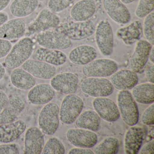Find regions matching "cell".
Listing matches in <instances>:
<instances>
[{"label": "cell", "instance_id": "1", "mask_svg": "<svg viewBox=\"0 0 154 154\" xmlns=\"http://www.w3.org/2000/svg\"><path fill=\"white\" fill-rule=\"evenodd\" d=\"M34 43L28 37L20 38L13 46L5 59V64L9 69L21 66L29 59L34 51Z\"/></svg>", "mask_w": 154, "mask_h": 154}, {"label": "cell", "instance_id": "2", "mask_svg": "<svg viewBox=\"0 0 154 154\" xmlns=\"http://www.w3.org/2000/svg\"><path fill=\"white\" fill-rule=\"evenodd\" d=\"M117 103L120 114L128 126H133L138 122L139 112L137 103L128 91H121L118 94Z\"/></svg>", "mask_w": 154, "mask_h": 154}, {"label": "cell", "instance_id": "3", "mask_svg": "<svg viewBox=\"0 0 154 154\" xmlns=\"http://www.w3.org/2000/svg\"><path fill=\"white\" fill-rule=\"evenodd\" d=\"M59 106L55 103H48L40 111L38 124L42 132L48 136L54 135L59 125Z\"/></svg>", "mask_w": 154, "mask_h": 154}, {"label": "cell", "instance_id": "4", "mask_svg": "<svg viewBox=\"0 0 154 154\" xmlns=\"http://www.w3.org/2000/svg\"><path fill=\"white\" fill-rule=\"evenodd\" d=\"M57 31L67 36L70 40L78 41L91 36L95 30V26L90 20L77 22L71 21L59 25Z\"/></svg>", "mask_w": 154, "mask_h": 154}, {"label": "cell", "instance_id": "5", "mask_svg": "<svg viewBox=\"0 0 154 154\" xmlns=\"http://www.w3.org/2000/svg\"><path fill=\"white\" fill-rule=\"evenodd\" d=\"M84 106L83 101L76 94H67L63 100L59 109L61 122L70 125L75 122L81 114Z\"/></svg>", "mask_w": 154, "mask_h": 154}, {"label": "cell", "instance_id": "6", "mask_svg": "<svg viewBox=\"0 0 154 154\" xmlns=\"http://www.w3.org/2000/svg\"><path fill=\"white\" fill-rule=\"evenodd\" d=\"M36 40L41 47L53 50H64L72 45L71 40L57 30L51 29L38 33Z\"/></svg>", "mask_w": 154, "mask_h": 154}, {"label": "cell", "instance_id": "7", "mask_svg": "<svg viewBox=\"0 0 154 154\" xmlns=\"http://www.w3.org/2000/svg\"><path fill=\"white\" fill-rule=\"evenodd\" d=\"M81 88L84 93L96 98L109 96L114 91L110 81L103 77L86 78L81 83Z\"/></svg>", "mask_w": 154, "mask_h": 154}, {"label": "cell", "instance_id": "8", "mask_svg": "<svg viewBox=\"0 0 154 154\" xmlns=\"http://www.w3.org/2000/svg\"><path fill=\"white\" fill-rule=\"evenodd\" d=\"M118 65L115 61L107 58L94 59L84 66L82 72L85 76L92 77H109L118 70Z\"/></svg>", "mask_w": 154, "mask_h": 154}, {"label": "cell", "instance_id": "9", "mask_svg": "<svg viewBox=\"0 0 154 154\" xmlns=\"http://www.w3.org/2000/svg\"><path fill=\"white\" fill-rule=\"evenodd\" d=\"M94 33L96 45L100 52L105 56H110L113 52L114 39L109 22L106 20L100 21Z\"/></svg>", "mask_w": 154, "mask_h": 154}, {"label": "cell", "instance_id": "10", "mask_svg": "<svg viewBox=\"0 0 154 154\" xmlns=\"http://www.w3.org/2000/svg\"><path fill=\"white\" fill-rule=\"evenodd\" d=\"M60 24V18L57 15L48 9L44 8L28 28V34L32 35L51 30L57 27Z\"/></svg>", "mask_w": 154, "mask_h": 154}, {"label": "cell", "instance_id": "11", "mask_svg": "<svg viewBox=\"0 0 154 154\" xmlns=\"http://www.w3.org/2000/svg\"><path fill=\"white\" fill-rule=\"evenodd\" d=\"M78 83V76L72 72H63L56 74L50 81V85L55 91L67 95L76 93Z\"/></svg>", "mask_w": 154, "mask_h": 154}, {"label": "cell", "instance_id": "12", "mask_svg": "<svg viewBox=\"0 0 154 154\" xmlns=\"http://www.w3.org/2000/svg\"><path fill=\"white\" fill-rule=\"evenodd\" d=\"M93 106L99 116L109 122L116 121L120 116L117 104L106 97L95 98L93 102Z\"/></svg>", "mask_w": 154, "mask_h": 154}, {"label": "cell", "instance_id": "13", "mask_svg": "<svg viewBox=\"0 0 154 154\" xmlns=\"http://www.w3.org/2000/svg\"><path fill=\"white\" fill-rule=\"evenodd\" d=\"M66 136L68 141L77 147L91 148L98 141V137L95 132L79 128L69 129Z\"/></svg>", "mask_w": 154, "mask_h": 154}, {"label": "cell", "instance_id": "14", "mask_svg": "<svg viewBox=\"0 0 154 154\" xmlns=\"http://www.w3.org/2000/svg\"><path fill=\"white\" fill-rule=\"evenodd\" d=\"M21 66L34 77L43 80H51L57 72L56 66L36 59H28Z\"/></svg>", "mask_w": 154, "mask_h": 154}, {"label": "cell", "instance_id": "15", "mask_svg": "<svg viewBox=\"0 0 154 154\" xmlns=\"http://www.w3.org/2000/svg\"><path fill=\"white\" fill-rule=\"evenodd\" d=\"M103 5L107 15L117 24H126L130 21V12L120 0H103Z\"/></svg>", "mask_w": 154, "mask_h": 154}, {"label": "cell", "instance_id": "16", "mask_svg": "<svg viewBox=\"0 0 154 154\" xmlns=\"http://www.w3.org/2000/svg\"><path fill=\"white\" fill-rule=\"evenodd\" d=\"M25 107L26 103L21 96L17 94L11 96L0 113V124L16 121Z\"/></svg>", "mask_w": 154, "mask_h": 154}, {"label": "cell", "instance_id": "17", "mask_svg": "<svg viewBox=\"0 0 154 154\" xmlns=\"http://www.w3.org/2000/svg\"><path fill=\"white\" fill-rule=\"evenodd\" d=\"M153 46L146 40H139L137 42L134 53L130 60L131 70L138 73L143 69L147 63Z\"/></svg>", "mask_w": 154, "mask_h": 154}, {"label": "cell", "instance_id": "18", "mask_svg": "<svg viewBox=\"0 0 154 154\" xmlns=\"http://www.w3.org/2000/svg\"><path fill=\"white\" fill-rule=\"evenodd\" d=\"M44 145V133L40 129L36 127L28 129L25 136L24 154H41Z\"/></svg>", "mask_w": 154, "mask_h": 154}, {"label": "cell", "instance_id": "19", "mask_svg": "<svg viewBox=\"0 0 154 154\" xmlns=\"http://www.w3.org/2000/svg\"><path fill=\"white\" fill-rule=\"evenodd\" d=\"M26 24L22 18L8 20L0 26V38L13 40L22 38L26 34Z\"/></svg>", "mask_w": 154, "mask_h": 154}, {"label": "cell", "instance_id": "20", "mask_svg": "<svg viewBox=\"0 0 154 154\" xmlns=\"http://www.w3.org/2000/svg\"><path fill=\"white\" fill-rule=\"evenodd\" d=\"M55 96V91L49 84L43 83L35 85L29 90L27 95L29 101L34 105L46 104Z\"/></svg>", "mask_w": 154, "mask_h": 154}, {"label": "cell", "instance_id": "21", "mask_svg": "<svg viewBox=\"0 0 154 154\" xmlns=\"http://www.w3.org/2000/svg\"><path fill=\"white\" fill-rule=\"evenodd\" d=\"M110 82L114 88L119 91H128L138 82V77L135 72L124 69L117 71L111 75Z\"/></svg>", "mask_w": 154, "mask_h": 154}, {"label": "cell", "instance_id": "22", "mask_svg": "<svg viewBox=\"0 0 154 154\" xmlns=\"http://www.w3.org/2000/svg\"><path fill=\"white\" fill-rule=\"evenodd\" d=\"M26 128V122L21 120L0 124V143L13 142L25 132Z\"/></svg>", "mask_w": 154, "mask_h": 154}, {"label": "cell", "instance_id": "23", "mask_svg": "<svg viewBox=\"0 0 154 154\" xmlns=\"http://www.w3.org/2000/svg\"><path fill=\"white\" fill-rule=\"evenodd\" d=\"M96 10L94 0H80L71 9L70 16L77 22L87 21L94 15Z\"/></svg>", "mask_w": 154, "mask_h": 154}, {"label": "cell", "instance_id": "24", "mask_svg": "<svg viewBox=\"0 0 154 154\" xmlns=\"http://www.w3.org/2000/svg\"><path fill=\"white\" fill-rule=\"evenodd\" d=\"M144 132L142 128L131 126L127 131L124 138V149L127 154L138 153L142 142Z\"/></svg>", "mask_w": 154, "mask_h": 154}, {"label": "cell", "instance_id": "25", "mask_svg": "<svg viewBox=\"0 0 154 154\" xmlns=\"http://www.w3.org/2000/svg\"><path fill=\"white\" fill-rule=\"evenodd\" d=\"M97 51L94 47L82 45L73 49L69 53L70 62L77 65L84 66L95 59Z\"/></svg>", "mask_w": 154, "mask_h": 154}, {"label": "cell", "instance_id": "26", "mask_svg": "<svg viewBox=\"0 0 154 154\" xmlns=\"http://www.w3.org/2000/svg\"><path fill=\"white\" fill-rule=\"evenodd\" d=\"M143 33L141 22L136 20L117 30L116 35L127 45H131L140 39Z\"/></svg>", "mask_w": 154, "mask_h": 154}, {"label": "cell", "instance_id": "27", "mask_svg": "<svg viewBox=\"0 0 154 154\" xmlns=\"http://www.w3.org/2000/svg\"><path fill=\"white\" fill-rule=\"evenodd\" d=\"M34 58L36 60L48 63L54 66H60L65 63L67 57L61 50L40 47L35 52Z\"/></svg>", "mask_w": 154, "mask_h": 154}, {"label": "cell", "instance_id": "28", "mask_svg": "<svg viewBox=\"0 0 154 154\" xmlns=\"http://www.w3.org/2000/svg\"><path fill=\"white\" fill-rule=\"evenodd\" d=\"M39 0H14L10 6V11L16 18L26 17L35 11Z\"/></svg>", "mask_w": 154, "mask_h": 154}, {"label": "cell", "instance_id": "29", "mask_svg": "<svg viewBox=\"0 0 154 154\" xmlns=\"http://www.w3.org/2000/svg\"><path fill=\"white\" fill-rule=\"evenodd\" d=\"M12 84L16 88L24 91H29L36 84L35 77L23 68L13 69L10 75Z\"/></svg>", "mask_w": 154, "mask_h": 154}, {"label": "cell", "instance_id": "30", "mask_svg": "<svg viewBox=\"0 0 154 154\" xmlns=\"http://www.w3.org/2000/svg\"><path fill=\"white\" fill-rule=\"evenodd\" d=\"M75 125L79 128L96 132L100 125V117L95 111L87 110L81 113L75 120Z\"/></svg>", "mask_w": 154, "mask_h": 154}, {"label": "cell", "instance_id": "31", "mask_svg": "<svg viewBox=\"0 0 154 154\" xmlns=\"http://www.w3.org/2000/svg\"><path fill=\"white\" fill-rule=\"evenodd\" d=\"M154 84H140L133 88L131 94L135 100L139 103L152 104L154 101Z\"/></svg>", "mask_w": 154, "mask_h": 154}, {"label": "cell", "instance_id": "32", "mask_svg": "<svg viewBox=\"0 0 154 154\" xmlns=\"http://www.w3.org/2000/svg\"><path fill=\"white\" fill-rule=\"evenodd\" d=\"M119 147V141L114 137H110L105 138L94 148V154H116Z\"/></svg>", "mask_w": 154, "mask_h": 154}, {"label": "cell", "instance_id": "33", "mask_svg": "<svg viewBox=\"0 0 154 154\" xmlns=\"http://www.w3.org/2000/svg\"><path fill=\"white\" fill-rule=\"evenodd\" d=\"M65 153V147L61 140L56 137H52L44 145L41 154H64Z\"/></svg>", "mask_w": 154, "mask_h": 154}, {"label": "cell", "instance_id": "34", "mask_svg": "<svg viewBox=\"0 0 154 154\" xmlns=\"http://www.w3.org/2000/svg\"><path fill=\"white\" fill-rule=\"evenodd\" d=\"M142 26L143 33L147 41L154 44V13L153 11L145 17Z\"/></svg>", "mask_w": 154, "mask_h": 154}, {"label": "cell", "instance_id": "35", "mask_svg": "<svg viewBox=\"0 0 154 154\" xmlns=\"http://www.w3.org/2000/svg\"><path fill=\"white\" fill-rule=\"evenodd\" d=\"M154 0H139L135 15L139 18L146 17L154 10Z\"/></svg>", "mask_w": 154, "mask_h": 154}, {"label": "cell", "instance_id": "36", "mask_svg": "<svg viewBox=\"0 0 154 154\" xmlns=\"http://www.w3.org/2000/svg\"><path fill=\"white\" fill-rule=\"evenodd\" d=\"M75 0H49L48 9L54 13L62 12L69 8Z\"/></svg>", "mask_w": 154, "mask_h": 154}, {"label": "cell", "instance_id": "37", "mask_svg": "<svg viewBox=\"0 0 154 154\" xmlns=\"http://www.w3.org/2000/svg\"><path fill=\"white\" fill-rule=\"evenodd\" d=\"M154 105L152 103L143 112L141 117V121L143 124L147 126L154 124Z\"/></svg>", "mask_w": 154, "mask_h": 154}, {"label": "cell", "instance_id": "38", "mask_svg": "<svg viewBox=\"0 0 154 154\" xmlns=\"http://www.w3.org/2000/svg\"><path fill=\"white\" fill-rule=\"evenodd\" d=\"M20 149L15 143H2L0 145V154H19Z\"/></svg>", "mask_w": 154, "mask_h": 154}, {"label": "cell", "instance_id": "39", "mask_svg": "<svg viewBox=\"0 0 154 154\" xmlns=\"http://www.w3.org/2000/svg\"><path fill=\"white\" fill-rule=\"evenodd\" d=\"M12 46L10 41L0 38V59L6 57L8 55Z\"/></svg>", "mask_w": 154, "mask_h": 154}, {"label": "cell", "instance_id": "40", "mask_svg": "<svg viewBox=\"0 0 154 154\" xmlns=\"http://www.w3.org/2000/svg\"><path fill=\"white\" fill-rule=\"evenodd\" d=\"M154 140L145 144L138 152L140 154H154Z\"/></svg>", "mask_w": 154, "mask_h": 154}, {"label": "cell", "instance_id": "41", "mask_svg": "<svg viewBox=\"0 0 154 154\" xmlns=\"http://www.w3.org/2000/svg\"><path fill=\"white\" fill-rule=\"evenodd\" d=\"M69 154H93L94 152L91 149L86 148H74L68 152Z\"/></svg>", "mask_w": 154, "mask_h": 154}, {"label": "cell", "instance_id": "42", "mask_svg": "<svg viewBox=\"0 0 154 154\" xmlns=\"http://www.w3.org/2000/svg\"><path fill=\"white\" fill-rule=\"evenodd\" d=\"M7 94L2 90H0V113L2 112L8 100Z\"/></svg>", "mask_w": 154, "mask_h": 154}, {"label": "cell", "instance_id": "43", "mask_svg": "<svg viewBox=\"0 0 154 154\" xmlns=\"http://www.w3.org/2000/svg\"><path fill=\"white\" fill-rule=\"evenodd\" d=\"M154 66L153 65L149 67L145 72L146 77L150 83L154 84Z\"/></svg>", "mask_w": 154, "mask_h": 154}, {"label": "cell", "instance_id": "44", "mask_svg": "<svg viewBox=\"0 0 154 154\" xmlns=\"http://www.w3.org/2000/svg\"><path fill=\"white\" fill-rule=\"evenodd\" d=\"M8 14L4 11H0V26L9 20Z\"/></svg>", "mask_w": 154, "mask_h": 154}, {"label": "cell", "instance_id": "45", "mask_svg": "<svg viewBox=\"0 0 154 154\" xmlns=\"http://www.w3.org/2000/svg\"><path fill=\"white\" fill-rule=\"evenodd\" d=\"M11 0H0V11H3L10 3Z\"/></svg>", "mask_w": 154, "mask_h": 154}, {"label": "cell", "instance_id": "46", "mask_svg": "<svg viewBox=\"0 0 154 154\" xmlns=\"http://www.w3.org/2000/svg\"><path fill=\"white\" fill-rule=\"evenodd\" d=\"M6 73V69L2 65V64L0 63V80H2L4 77Z\"/></svg>", "mask_w": 154, "mask_h": 154}, {"label": "cell", "instance_id": "47", "mask_svg": "<svg viewBox=\"0 0 154 154\" xmlns=\"http://www.w3.org/2000/svg\"><path fill=\"white\" fill-rule=\"evenodd\" d=\"M149 59L150 62L154 63V47H152L151 48V51H150V53H149Z\"/></svg>", "mask_w": 154, "mask_h": 154}, {"label": "cell", "instance_id": "48", "mask_svg": "<svg viewBox=\"0 0 154 154\" xmlns=\"http://www.w3.org/2000/svg\"><path fill=\"white\" fill-rule=\"evenodd\" d=\"M135 0H120V1L124 4H129L132 3Z\"/></svg>", "mask_w": 154, "mask_h": 154}]
</instances>
